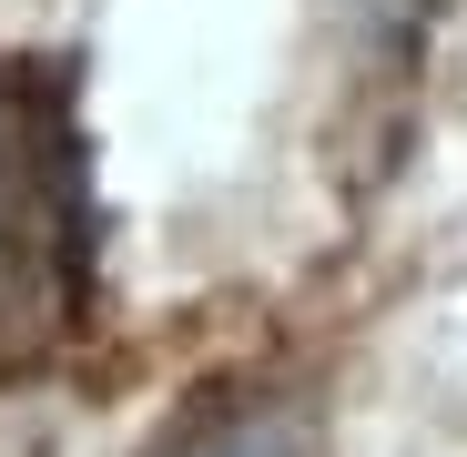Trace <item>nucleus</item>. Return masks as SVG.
Segmentation results:
<instances>
[{
    "label": "nucleus",
    "instance_id": "f257e3e1",
    "mask_svg": "<svg viewBox=\"0 0 467 457\" xmlns=\"http://www.w3.org/2000/svg\"><path fill=\"white\" fill-rule=\"evenodd\" d=\"M92 326V152L51 61H0V366Z\"/></svg>",
    "mask_w": 467,
    "mask_h": 457
},
{
    "label": "nucleus",
    "instance_id": "f03ea898",
    "mask_svg": "<svg viewBox=\"0 0 467 457\" xmlns=\"http://www.w3.org/2000/svg\"><path fill=\"white\" fill-rule=\"evenodd\" d=\"M152 457H305V427L265 397H203L193 417L152 437Z\"/></svg>",
    "mask_w": 467,
    "mask_h": 457
}]
</instances>
